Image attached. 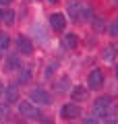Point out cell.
I'll use <instances>...</instances> for the list:
<instances>
[{
  "mask_svg": "<svg viewBox=\"0 0 118 124\" xmlns=\"http://www.w3.org/2000/svg\"><path fill=\"white\" fill-rule=\"evenodd\" d=\"M83 124H100V122H97V120L95 118H87V120H85V122Z\"/></svg>",
  "mask_w": 118,
  "mask_h": 124,
  "instance_id": "7402d4cb",
  "label": "cell"
},
{
  "mask_svg": "<svg viewBox=\"0 0 118 124\" xmlns=\"http://www.w3.org/2000/svg\"><path fill=\"white\" fill-rule=\"evenodd\" d=\"M87 95H89V89L85 85H77V87L70 91V99L73 101H87Z\"/></svg>",
  "mask_w": 118,
  "mask_h": 124,
  "instance_id": "ba28073f",
  "label": "cell"
},
{
  "mask_svg": "<svg viewBox=\"0 0 118 124\" xmlns=\"http://www.w3.org/2000/svg\"><path fill=\"white\" fill-rule=\"evenodd\" d=\"M19 70H21V68H19ZM31 81V70L29 68H23L21 72H19V83H29Z\"/></svg>",
  "mask_w": 118,
  "mask_h": 124,
  "instance_id": "9a60e30c",
  "label": "cell"
},
{
  "mask_svg": "<svg viewBox=\"0 0 118 124\" xmlns=\"http://www.w3.org/2000/svg\"><path fill=\"white\" fill-rule=\"evenodd\" d=\"M19 103V114L27 120H33V118H39V110L35 108V103L31 101H17Z\"/></svg>",
  "mask_w": 118,
  "mask_h": 124,
  "instance_id": "7a4b0ae2",
  "label": "cell"
},
{
  "mask_svg": "<svg viewBox=\"0 0 118 124\" xmlns=\"http://www.w3.org/2000/svg\"><path fill=\"white\" fill-rule=\"evenodd\" d=\"M17 50L23 56H31V54H33V41L27 35H19L17 37Z\"/></svg>",
  "mask_w": 118,
  "mask_h": 124,
  "instance_id": "5b68a950",
  "label": "cell"
},
{
  "mask_svg": "<svg viewBox=\"0 0 118 124\" xmlns=\"http://www.w3.org/2000/svg\"><path fill=\"white\" fill-rule=\"evenodd\" d=\"M79 44V35L77 33H66L64 37H62V46H64L66 50H75Z\"/></svg>",
  "mask_w": 118,
  "mask_h": 124,
  "instance_id": "7c38bea8",
  "label": "cell"
},
{
  "mask_svg": "<svg viewBox=\"0 0 118 124\" xmlns=\"http://www.w3.org/2000/svg\"><path fill=\"white\" fill-rule=\"evenodd\" d=\"M110 35H112V37H118V21H114L112 25H110Z\"/></svg>",
  "mask_w": 118,
  "mask_h": 124,
  "instance_id": "ffe728a7",
  "label": "cell"
},
{
  "mask_svg": "<svg viewBox=\"0 0 118 124\" xmlns=\"http://www.w3.org/2000/svg\"><path fill=\"white\" fill-rule=\"evenodd\" d=\"M13 0H0V4H10Z\"/></svg>",
  "mask_w": 118,
  "mask_h": 124,
  "instance_id": "603a6c76",
  "label": "cell"
},
{
  "mask_svg": "<svg viewBox=\"0 0 118 124\" xmlns=\"http://www.w3.org/2000/svg\"><path fill=\"white\" fill-rule=\"evenodd\" d=\"M114 72H116V79H118V64H116V68H114Z\"/></svg>",
  "mask_w": 118,
  "mask_h": 124,
  "instance_id": "d4e9b609",
  "label": "cell"
},
{
  "mask_svg": "<svg viewBox=\"0 0 118 124\" xmlns=\"http://www.w3.org/2000/svg\"><path fill=\"white\" fill-rule=\"evenodd\" d=\"M10 46V37L6 33H0V50H6Z\"/></svg>",
  "mask_w": 118,
  "mask_h": 124,
  "instance_id": "e0dca14e",
  "label": "cell"
},
{
  "mask_svg": "<svg viewBox=\"0 0 118 124\" xmlns=\"http://www.w3.org/2000/svg\"><path fill=\"white\" fill-rule=\"evenodd\" d=\"M21 68V58L17 54H8L4 60V70H19Z\"/></svg>",
  "mask_w": 118,
  "mask_h": 124,
  "instance_id": "30bf717a",
  "label": "cell"
},
{
  "mask_svg": "<svg viewBox=\"0 0 118 124\" xmlns=\"http://www.w3.org/2000/svg\"><path fill=\"white\" fill-rule=\"evenodd\" d=\"M2 93H4V85L0 83V97H2Z\"/></svg>",
  "mask_w": 118,
  "mask_h": 124,
  "instance_id": "cb8c5ba5",
  "label": "cell"
},
{
  "mask_svg": "<svg viewBox=\"0 0 118 124\" xmlns=\"http://www.w3.org/2000/svg\"><path fill=\"white\" fill-rule=\"evenodd\" d=\"M48 2H52V4H54V2H58V0H48Z\"/></svg>",
  "mask_w": 118,
  "mask_h": 124,
  "instance_id": "4316f807",
  "label": "cell"
},
{
  "mask_svg": "<svg viewBox=\"0 0 118 124\" xmlns=\"http://www.w3.org/2000/svg\"><path fill=\"white\" fill-rule=\"evenodd\" d=\"M15 19H17V15H15V10H10V8H6V10H2V23L4 25H15Z\"/></svg>",
  "mask_w": 118,
  "mask_h": 124,
  "instance_id": "4fadbf2b",
  "label": "cell"
},
{
  "mask_svg": "<svg viewBox=\"0 0 118 124\" xmlns=\"http://www.w3.org/2000/svg\"><path fill=\"white\" fill-rule=\"evenodd\" d=\"M91 17H93V10L87 6V8H81V13H79V19H77V21H89Z\"/></svg>",
  "mask_w": 118,
  "mask_h": 124,
  "instance_id": "2e32d148",
  "label": "cell"
},
{
  "mask_svg": "<svg viewBox=\"0 0 118 124\" xmlns=\"http://www.w3.org/2000/svg\"><path fill=\"white\" fill-rule=\"evenodd\" d=\"M4 103H17L19 101V87L17 85H8L4 87Z\"/></svg>",
  "mask_w": 118,
  "mask_h": 124,
  "instance_id": "9c48e42d",
  "label": "cell"
},
{
  "mask_svg": "<svg viewBox=\"0 0 118 124\" xmlns=\"http://www.w3.org/2000/svg\"><path fill=\"white\" fill-rule=\"evenodd\" d=\"M114 56H116V48H114V46H106L104 52H101V58H104L106 62H112Z\"/></svg>",
  "mask_w": 118,
  "mask_h": 124,
  "instance_id": "5bb4252c",
  "label": "cell"
},
{
  "mask_svg": "<svg viewBox=\"0 0 118 124\" xmlns=\"http://www.w3.org/2000/svg\"><path fill=\"white\" fill-rule=\"evenodd\" d=\"M66 13H68V17L73 19V21H77V19H79V13H81V2L70 0L68 4H66Z\"/></svg>",
  "mask_w": 118,
  "mask_h": 124,
  "instance_id": "8fae6325",
  "label": "cell"
},
{
  "mask_svg": "<svg viewBox=\"0 0 118 124\" xmlns=\"http://www.w3.org/2000/svg\"><path fill=\"white\" fill-rule=\"evenodd\" d=\"M60 116H62V120H75L81 116V108L77 103H64L60 110Z\"/></svg>",
  "mask_w": 118,
  "mask_h": 124,
  "instance_id": "8992f818",
  "label": "cell"
},
{
  "mask_svg": "<svg viewBox=\"0 0 118 124\" xmlns=\"http://www.w3.org/2000/svg\"><path fill=\"white\" fill-rule=\"evenodd\" d=\"M110 110H112V114L108 116L110 122H118V106H110Z\"/></svg>",
  "mask_w": 118,
  "mask_h": 124,
  "instance_id": "ac0fdd59",
  "label": "cell"
},
{
  "mask_svg": "<svg viewBox=\"0 0 118 124\" xmlns=\"http://www.w3.org/2000/svg\"><path fill=\"white\" fill-rule=\"evenodd\" d=\"M2 116H8V103L0 106V118H2Z\"/></svg>",
  "mask_w": 118,
  "mask_h": 124,
  "instance_id": "44dd1931",
  "label": "cell"
},
{
  "mask_svg": "<svg viewBox=\"0 0 118 124\" xmlns=\"http://www.w3.org/2000/svg\"><path fill=\"white\" fill-rule=\"evenodd\" d=\"M50 27H52L54 31H58V33H62V31L66 29V17H64L62 13L50 15Z\"/></svg>",
  "mask_w": 118,
  "mask_h": 124,
  "instance_id": "52a82bcc",
  "label": "cell"
},
{
  "mask_svg": "<svg viewBox=\"0 0 118 124\" xmlns=\"http://www.w3.org/2000/svg\"><path fill=\"white\" fill-rule=\"evenodd\" d=\"M104 81H106L104 70L93 68V70L89 72V77H87V87L89 89H100V87H104Z\"/></svg>",
  "mask_w": 118,
  "mask_h": 124,
  "instance_id": "277c9868",
  "label": "cell"
},
{
  "mask_svg": "<svg viewBox=\"0 0 118 124\" xmlns=\"http://www.w3.org/2000/svg\"><path fill=\"white\" fill-rule=\"evenodd\" d=\"M29 101L31 103H39V106H48L50 101H52V95H50L46 89L42 87H35L29 91Z\"/></svg>",
  "mask_w": 118,
  "mask_h": 124,
  "instance_id": "6da1fadb",
  "label": "cell"
},
{
  "mask_svg": "<svg viewBox=\"0 0 118 124\" xmlns=\"http://www.w3.org/2000/svg\"><path fill=\"white\" fill-rule=\"evenodd\" d=\"M110 106H112V97L110 95H100L95 99V103H93V112L97 116H106L110 112Z\"/></svg>",
  "mask_w": 118,
  "mask_h": 124,
  "instance_id": "3957f363",
  "label": "cell"
},
{
  "mask_svg": "<svg viewBox=\"0 0 118 124\" xmlns=\"http://www.w3.org/2000/svg\"><path fill=\"white\" fill-rule=\"evenodd\" d=\"M56 68H58V62H50V64H48V68H46V77L50 79V77H52V72L56 70Z\"/></svg>",
  "mask_w": 118,
  "mask_h": 124,
  "instance_id": "d6986e66",
  "label": "cell"
},
{
  "mask_svg": "<svg viewBox=\"0 0 118 124\" xmlns=\"http://www.w3.org/2000/svg\"><path fill=\"white\" fill-rule=\"evenodd\" d=\"M0 23H2V10H0Z\"/></svg>",
  "mask_w": 118,
  "mask_h": 124,
  "instance_id": "484cf974",
  "label": "cell"
}]
</instances>
